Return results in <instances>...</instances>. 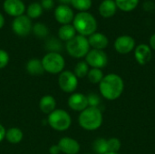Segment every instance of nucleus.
Wrapping results in <instances>:
<instances>
[{
	"instance_id": "obj_1",
	"label": "nucleus",
	"mask_w": 155,
	"mask_h": 154,
	"mask_svg": "<svg viewBox=\"0 0 155 154\" xmlns=\"http://www.w3.org/2000/svg\"><path fill=\"white\" fill-rule=\"evenodd\" d=\"M124 89L123 78L116 74H108L104 76L99 84V91L101 95L109 101L118 99Z\"/></svg>"
},
{
	"instance_id": "obj_2",
	"label": "nucleus",
	"mask_w": 155,
	"mask_h": 154,
	"mask_svg": "<svg viewBox=\"0 0 155 154\" xmlns=\"http://www.w3.org/2000/svg\"><path fill=\"white\" fill-rule=\"evenodd\" d=\"M79 125L86 131H94L103 123V113L98 107L88 106L81 112L78 118Z\"/></svg>"
},
{
	"instance_id": "obj_3",
	"label": "nucleus",
	"mask_w": 155,
	"mask_h": 154,
	"mask_svg": "<svg viewBox=\"0 0 155 154\" xmlns=\"http://www.w3.org/2000/svg\"><path fill=\"white\" fill-rule=\"evenodd\" d=\"M73 25L79 34L90 36L97 29V22L94 15L88 12H79L73 20Z\"/></svg>"
},
{
	"instance_id": "obj_4",
	"label": "nucleus",
	"mask_w": 155,
	"mask_h": 154,
	"mask_svg": "<svg viewBox=\"0 0 155 154\" xmlns=\"http://www.w3.org/2000/svg\"><path fill=\"white\" fill-rule=\"evenodd\" d=\"M66 51L74 58H83L86 56L90 51L88 39L81 34L75 35L73 39L66 43Z\"/></svg>"
},
{
	"instance_id": "obj_5",
	"label": "nucleus",
	"mask_w": 155,
	"mask_h": 154,
	"mask_svg": "<svg viewBox=\"0 0 155 154\" xmlns=\"http://www.w3.org/2000/svg\"><path fill=\"white\" fill-rule=\"evenodd\" d=\"M42 64L45 72L52 74H56L63 72L65 65V61L59 53L49 52L42 59Z\"/></svg>"
},
{
	"instance_id": "obj_6",
	"label": "nucleus",
	"mask_w": 155,
	"mask_h": 154,
	"mask_svg": "<svg viewBox=\"0 0 155 154\" xmlns=\"http://www.w3.org/2000/svg\"><path fill=\"white\" fill-rule=\"evenodd\" d=\"M48 124L56 131H65L72 123V119L70 114L62 109H55L50 114H48Z\"/></svg>"
},
{
	"instance_id": "obj_7",
	"label": "nucleus",
	"mask_w": 155,
	"mask_h": 154,
	"mask_svg": "<svg viewBox=\"0 0 155 154\" xmlns=\"http://www.w3.org/2000/svg\"><path fill=\"white\" fill-rule=\"evenodd\" d=\"M85 62L92 68L102 69L106 66L108 63V57L104 50L92 49L86 54Z\"/></svg>"
},
{
	"instance_id": "obj_8",
	"label": "nucleus",
	"mask_w": 155,
	"mask_h": 154,
	"mask_svg": "<svg viewBox=\"0 0 155 154\" xmlns=\"http://www.w3.org/2000/svg\"><path fill=\"white\" fill-rule=\"evenodd\" d=\"M58 84L62 91L65 93H73L78 85V78L71 71H63L59 74Z\"/></svg>"
},
{
	"instance_id": "obj_9",
	"label": "nucleus",
	"mask_w": 155,
	"mask_h": 154,
	"mask_svg": "<svg viewBox=\"0 0 155 154\" xmlns=\"http://www.w3.org/2000/svg\"><path fill=\"white\" fill-rule=\"evenodd\" d=\"M31 19L25 15L15 17L12 23V29L14 33L19 36H26L32 30Z\"/></svg>"
},
{
	"instance_id": "obj_10",
	"label": "nucleus",
	"mask_w": 155,
	"mask_h": 154,
	"mask_svg": "<svg viewBox=\"0 0 155 154\" xmlns=\"http://www.w3.org/2000/svg\"><path fill=\"white\" fill-rule=\"evenodd\" d=\"M114 48L121 54H127L135 48V41L130 35L119 36L114 42Z\"/></svg>"
},
{
	"instance_id": "obj_11",
	"label": "nucleus",
	"mask_w": 155,
	"mask_h": 154,
	"mask_svg": "<svg viewBox=\"0 0 155 154\" xmlns=\"http://www.w3.org/2000/svg\"><path fill=\"white\" fill-rule=\"evenodd\" d=\"M3 8L7 15L14 17L24 15L25 11V5L22 0H5Z\"/></svg>"
},
{
	"instance_id": "obj_12",
	"label": "nucleus",
	"mask_w": 155,
	"mask_h": 154,
	"mask_svg": "<svg viewBox=\"0 0 155 154\" xmlns=\"http://www.w3.org/2000/svg\"><path fill=\"white\" fill-rule=\"evenodd\" d=\"M55 20L62 25H69L74 18V12L67 5H60L54 10Z\"/></svg>"
},
{
	"instance_id": "obj_13",
	"label": "nucleus",
	"mask_w": 155,
	"mask_h": 154,
	"mask_svg": "<svg viewBox=\"0 0 155 154\" xmlns=\"http://www.w3.org/2000/svg\"><path fill=\"white\" fill-rule=\"evenodd\" d=\"M69 107L75 112H83L88 107L87 96L81 93H75L68 98Z\"/></svg>"
},
{
	"instance_id": "obj_14",
	"label": "nucleus",
	"mask_w": 155,
	"mask_h": 154,
	"mask_svg": "<svg viewBox=\"0 0 155 154\" xmlns=\"http://www.w3.org/2000/svg\"><path fill=\"white\" fill-rule=\"evenodd\" d=\"M58 147L61 152L65 154H77L80 152L79 143L70 137H64L58 143Z\"/></svg>"
},
{
	"instance_id": "obj_15",
	"label": "nucleus",
	"mask_w": 155,
	"mask_h": 154,
	"mask_svg": "<svg viewBox=\"0 0 155 154\" xmlns=\"http://www.w3.org/2000/svg\"><path fill=\"white\" fill-rule=\"evenodd\" d=\"M134 57L137 63L141 65L147 64L152 59V49L145 44H139L134 49Z\"/></svg>"
},
{
	"instance_id": "obj_16",
	"label": "nucleus",
	"mask_w": 155,
	"mask_h": 154,
	"mask_svg": "<svg viewBox=\"0 0 155 154\" xmlns=\"http://www.w3.org/2000/svg\"><path fill=\"white\" fill-rule=\"evenodd\" d=\"M88 42L90 47H93V49H97V50H104L108 46L109 44L108 38L104 34L96 33V32L89 36Z\"/></svg>"
},
{
	"instance_id": "obj_17",
	"label": "nucleus",
	"mask_w": 155,
	"mask_h": 154,
	"mask_svg": "<svg viewBox=\"0 0 155 154\" xmlns=\"http://www.w3.org/2000/svg\"><path fill=\"white\" fill-rule=\"evenodd\" d=\"M39 107L40 110L46 114H50L52 112L55 110L56 107V102L55 99L52 95H45L41 98L40 103H39Z\"/></svg>"
},
{
	"instance_id": "obj_18",
	"label": "nucleus",
	"mask_w": 155,
	"mask_h": 154,
	"mask_svg": "<svg viewBox=\"0 0 155 154\" xmlns=\"http://www.w3.org/2000/svg\"><path fill=\"white\" fill-rule=\"evenodd\" d=\"M116 4L114 0H104L99 6V13L103 17L109 18L116 12Z\"/></svg>"
},
{
	"instance_id": "obj_19",
	"label": "nucleus",
	"mask_w": 155,
	"mask_h": 154,
	"mask_svg": "<svg viewBox=\"0 0 155 154\" xmlns=\"http://www.w3.org/2000/svg\"><path fill=\"white\" fill-rule=\"evenodd\" d=\"M76 35V31L72 25H63L58 30V36L62 41H70Z\"/></svg>"
},
{
	"instance_id": "obj_20",
	"label": "nucleus",
	"mask_w": 155,
	"mask_h": 154,
	"mask_svg": "<svg viewBox=\"0 0 155 154\" xmlns=\"http://www.w3.org/2000/svg\"><path fill=\"white\" fill-rule=\"evenodd\" d=\"M26 71L32 75H41L44 74L45 70L43 67L42 61L38 59H31L26 64Z\"/></svg>"
},
{
	"instance_id": "obj_21",
	"label": "nucleus",
	"mask_w": 155,
	"mask_h": 154,
	"mask_svg": "<svg viewBox=\"0 0 155 154\" xmlns=\"http://www.w3.org/2000/svg\"><path fill=\"white\" fill-rule=\"evenodd\" d=\"M23 136H24L23 132L19 128H16V127L8 129L5 133V139L7 140V142L13 144L20 143L23 140Z\"/></svg>"
},
{
	"instance_id": "obj_22",
	"label": "nucleus",
	"mask_w": 155,
	"mask_h": 154,
	"mask_svg": "<svg viewBox=\"0 0 155 154\" xmlns=\"http://www.w3.org/2000/svg\"><path fill=\"white\" fill-rule=\"evenodd\" d=\"M114 2L116 4V6L119 7L121 10L124 12H129L134 10L137 6L139 0H115Z\"/></svg>"
},
{
	"instance_id": "obj_23",
	"label": "nucleus",
	"mask_w": 155,
	"mask_h": 154,
	"mask_svg": "<svg viewBox=\"0 0 155 154\" xmlns=\"http://www.w3.org/2000/svg\"><path fill=\"white\" fill-rule=\"evenodd\" d=\"M43 13V7L40 3H32L26 9V15L29 18H37Z\"/></svg>"
},
{
	"instance_id": "obj_24",
	"label": "nucleus",
	"mask_w": 155,
	"mask_h": 154,
	"mask_svg": "<svg viewBox=\"0 0 155 154\" xmlns=\"http://www.w3.org/2000/svg\"><path fill=\"white\" fill-rule=\"evenodd\" d=\"M93 149L97 154H105L106 152H109L107 140L104 138L96 139L93 143Z\"/></svg>"
},
{
	"instance_id": "obj_25",
	"label": "nucleus",
	"mask_w": 155,
	"mask_h": 154,
	"mask_svg": "<svg viewBox=\"0 0 155 154\" xmlns=\"http://www.w3.org/2000/svg\"><path fill=\"white\" fill-rule=\"evenodd\" d=\"M104 74L102 69H97V68H91L88 72L87 77L90 83L94 84H99L100 82L104 78Z\"/></svg>"
},
{
	"instance_id": "obj_26",
	"label": "nucleus",
	"mask_w": 155,
	"mask_h": 154,
	"mask_svg": "<svg viewBox=\"0 0 155 154\" xmlns=\"http://www.w3.org/2000/svg\"><path fill=\"white\" fill-rule=\"evenodd\" d=\"M89 70L90 69H89V65L87 64V63L81 61V62L77 63V64L75 65L74 74H75V76L77 78H84L85 76H87Z\"/></svg>"
},
{
	"instance_id": "obj_27",
	"label": "nucleus",
	"mask_w": 155,
	"mask_h": 154,
	"mask_svg": "<svg viewBox=\"0 0 155 154\" xmlns=\"http://www.w3.org/2000/svg\"><path fill=\"white\" fill-rule=\"evenodd\" d=\"M71 4L75 9L85 12L92 6V0H71Z\"/></svg>"
},
{
	"instance_id": "obj_28",
	"label": "nucleus",
	"mask_w": 155,
	"mask_h": 154,
	"mask_svg": "<svg viewBox=\"0 0 155 154\" xmlns=\"http://www.w3.org/2000/svg\"><path fill=\"white\" fill-rule=\"evenodd\" d=\"M32 29H33L34 34L38 37H45L48 34V28L46 27V25L41 23L35 24Z\"/></svg>"
},
{
	"instance_id": "obj_29",
	"label": "nucleus",
	"mask_w": 155,
	"mask_h": 154,
	"mask_svg": "<svg viewBox=\"0 0 155 154\" xmlns=\"http://www.w3.org/2000/svg\"><path fill=\"white\" fill-rule=\"evenodd\" d=\"M108 151L110 152H118L121 149V142L117 138H110L107 140Z\"/></svg>"
},
{
	"instance_id": "obj_30",
	"label": "nucleus",
	"mask_w": 155,
	"mask_h": 154,
	"mask_svg": "<svg viewBox=\"0 0 155 154\" xmlns=\"http://www.w3.org/2000/svg\"><path fill=\"white\" fill-rule=\"evenodd\" d=\"M87 100H88V106H90V107H98L101 103V99H100L99 95L96 93L88 94Z\"/></svg>"
},
{
	"instance_id": "obj_31",
	"label": "nucleus",
	"mask_w": 155,
	"mask_h": 154,
	"mask_svg": "<svg viewBox=\"0 0 155 154\" xmlns=\"http://www.w3.org/2000/svg\"><path fill=\"white\" fill-rule=\"evenodd\" d=\"M9 63V54L6 51L0 49V69L5 68Z\"/></svg>"
},
{
	"instance_id": "obj_32",
	"label": "nucleus",
	"mask_w": 155,
	"mask_h": 154,
	"mask_svg": "<svg viewBox=\"0 0 155 154\" xmlns=\"http://www.w3.org/2000/svg\"><path fill=\"white\" fill-rule=\"evenodd\" d=\"M47 48L49 50H52L51 52L57 53V50H60L61 49V44L57 40L52 39V40H49L47 42Z\"/></svg>"
},
{
	"instance_id": "obj_33",
	"label": "nucleus",
	"mask_w": 155,
	"mask_h": 154,
	"mask_svg": "<svg viewBox=\"0 0 155 154\" xmlns=\"http://www.w3.org/2000/svg\"><path fill=\"white\" fill-rule=\"evenodd\" d=\"M41 5L43 7V9H46V10H49L51 8L54 7V0H42L41 1Z\"/></svg>"
},
{
	"instance_id": "obj_34",
	"label": "nucleus",
	"mask_w": 155,
	"mask_h": 154,
	"mask_svg": "<svg viewBox=\"0 0 155 154\" xmlns=\"http://www.w3.org/2000/svg\"><path fill=\"white\" fill-rule=\"evenodd\" d=\"M5 133H6V130L5 129V127L0 123V143L5 139Z\"/></svg>"
},
{
	"instance_id": "obj_35",
	"label": "nucleus",
	"mask_w": 155,
	"mask_h": 154,
	"mask_svg": "<svg viewBox=\"0 0 155 154\" xmlns=\"http://www.w3.org/2000/svg\"><path fill=\"white\" fill-rule=\"evenodd\" d=\"M49 152H50L51 154H58L59 152H61L58 145H53V146H51V148L49 149Z\"/></svg>"
},
{
	"instance_id": "obj_36",
	"label": "nucleus",
	"mask_w": 155,
	"mask_h": 154,
	"mask_svg": "<svg viewBox=\"0 0 155 154\" xmlns=\"http://www.w3.org/2000/svg\"><path fill=\"white\" fill-rule=\"evenodd\" d=\"M150 47L155 50V34L152 35V37L150 38Z\"/></svg>"
},
{
	"instance_id": "obj_37",
	"label": "nucleus",
	"mask_w": 155,
	"mask_h": 154,
	"mask_svg": "<svg viewBox=\"0 0 155 154\" xmlns=\"http://www.w3.org/2000/svg\"><path fill=\"white\" fill-rule=\"evenodd\" d=\"M4 25H5V18H4L3 15L0 13V29L4 26Z\"/></svg>"
},
{
	"instance_id": "obj_38",
	"label": "nucleus",
	"mask_w": 155,
	"mask_h": 154,
	"mask_svg": "<svg viewBox=\"0 0 155 154\" xmlns=\"http://www.w3.org/2000/svg\"><path fill=\"white\" fill-rule=\"evenodd\" d=\"M63 4H69V3H71V0H60Z\"/></svg>"
},
{
	"instance_id": "obj_39",
	"label": "nucleus",
	"mask_w": 155,
	"mask_h": 154,
	"mask_svg": "<svg viewBox=\"0 0 155 154\" xmlns=\"http://www.w3.org/2000/svg\"><path fill=\"white\" fill-rule=\"evenodd\" d=\"M105 154H120V153H118V152H106Z\"/></svg>"
}]
</instances>
